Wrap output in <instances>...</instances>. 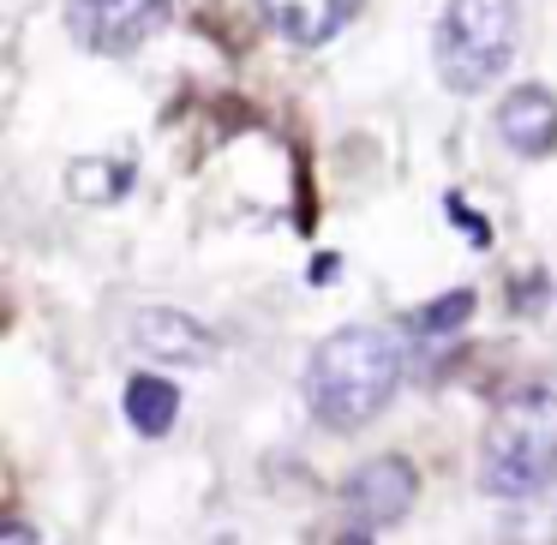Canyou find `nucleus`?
<instances>
[{
	"label": "nucleus",
	"mask_w": 557,
	"mask_h": 545,
	"mask_svg": "<svg viewBox=\"0 0 557 545\" xmlns=\"http://www.w3.org/2000/svg\"><path fill=\"white\" fill-rule=\"evenodd\" d=\"M396 384H401V342L372 324H348L336 336H324V348L306 366L312 413L324 425H336V432L377 420L389 408V396H396Z\"/></svg>",
	"instance_id": "f257e3e1"
},
{
	"label": "nucleus",
	"mask_w": 557,
	"mask_h": 545,
	"mask_svg": "<svg viewBox=\"0 0 557 545\" xmlns=\"http://www.w3.org/2000/svg\"><path fill=\"white\" fill-rule=\"evenodd\" d=\"M480 485L492 497H540L557 485V389L528 384L492 408L480 444Z\"/></svg>",
	"instance_id": "f03ea898"
},
{
	"label": "nucleus",
	"mask_w": 557,
	"mask_h": 545,
	"mask_svg": "<svg viewBox=\"0 0 557 545\" xmlns=\"http://www.w3.org/2000/svg\"><path fill=\"white\" fill-rule=\"evenodd\" d=\"M521 37L516 0H449L437 18V78L449 90H485L509 66Z\"/></svg>",
	"instance_id": "7ed1b4c3"
},
{
	"label": "nucleus",
	"mask_w": 557,
	"mask_h": 545,
	"mask_svg": "<svg viewBox=\"0 0 557 545\" xmlns=\"http://www.w3.org/2000/svg\"><path fill=\"white\" fill-rule=\"evenodd\" d=\"M174 0H66V25L97 54H133L169 25Z\"/></svg>",
	"instance_id": "20e7f679"
},
{
	"label": "nucleus",
	"mask_w": 557,
	"mask_h": 545,
	"mask_svg": "<svg viewBox=\"0 0 557 545\" xmlns=\"http://www.w3.org/2000/svg\"><path fill=\"white\" fill-rule=\"evenodd\" d=\"M413 492H420V480H413V468L401 456H372L360 473L348 480V509L360 521H372V528H384V521H401L413 504Z\"/></svg>",
	"instance_id": "39448f33"
},
{
	"label": "nucleus",
	"mask_w": 557,
	"mask_h": 545,
	"mask_svg": "<svg viewBox=\"0 0 557 545\" xmlns=\"http://www.w3.org/2000/svg\"><path fill=\"white\" fill-rule=\"evenodd\" d=\"M497 138L516 157H552L557 150V97L545 85H516L497 102Z\"/></svg>",
	"instance_id": "423d86ee"
},
{
	"label": "nucleus",
	"mask_w": 557,
	"mask_h": 545,
	"mask_svg": "<svg viewBox=\"0 0 557 545\" xmlns=\"http://www.w3.org/2000/svg\"><path fill=\"white\" fill-rule=\"evenodd\" d=\"M133 342L145 354H157V360H181V366H205L210 354H216V336H210L205 324H193L186 312H174V306L138 312L133 318Z\"/></svg>",
	"instance_id": "0eeeda50"
},
{
	"label": "nucleus",
	"mask_w": 557,
	"mask_h": 545,
	"mask_svg": "<svg viewBox=\"0 0 557 545\" xmlns=\"http://www.w3.org/2000/svg\"><path fill=\"white\" fill-rule=\"evenodd\" d=\"M354 7H360V0H264V18H270L276 37L300 42V49H318V42H330L348 25Z\"/></svg>",
	"instance_id": "6e6552de"
},
{
	"label": "nucleus",
	"mask_w": 557,
	"mask_h": 545,
	"mask_svg": "<svg viewBox=\"0 0 557 545\" xmlns=\"http://www.w3.org/2000/svg\"><path fill=\"white\" fill-rule=\"evenodd\" d=\"M174 413H181V389H174L169 377H133V384H126V420L145 437H162L174 425Z\"/></svg>",
	"instance_id": "1a4fd4ad"
},
{
	"label": "nucleus",
	"mask_w": 557,
	"mask_h": 545,
	"mask_svg": "<svg viewBox=\"0 0 557 545\" xmlns=\"http://www.w3.org/2000/svg\"><path fill=\"white\" fill-rule=\"evenodd\" d=\"M66 186H73V198L78 205H114V198L126 193V186H133V174L121 169V162H73V169H66Z\"/></svg>",
	"instance_id": "9d476101"
},
{
	"label": "nucleus",
	"mask_w": 557,
	"mask_h": 545,
	"mask_svg": "<svg viewBox=\"0 0 557 545\" xmlns=\"http://www.w3.org/2000/svg\"><path fill=\"white\" fill-rule=\"evenodd\" d=\"M468 318H473V294H468V288H456V294H444L437 306H425V312L413 318V324H420L425 336H444V330L468 324Z\"/></svg>",
	"instance_id": "9b49d317"
},
{
	"label": "nucleus",
	"mask_w": 557,
	"mask_h": 545,
	"mask_svg": "<svg viewBox=\"0 0 557 545\" xmlns=\"http://www.w3.org/2000/svg\"><path fill=\"white\" fill-rule=\"evenodd\" d=\"M0 545H37V533H30V528H7V540H0Z\"/></svg>",
	"instance_id": "f8f14e48"
}]
</instances>
